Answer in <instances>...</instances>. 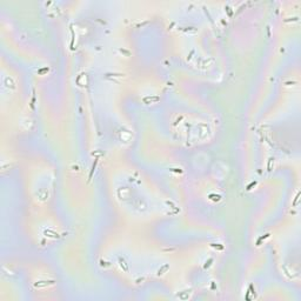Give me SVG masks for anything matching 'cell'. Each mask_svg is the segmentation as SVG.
<instances>
[{"label": "cell", "mask_w": 301, "mask_h": 301, "mask_svg": "<svg viewBox=\"0 0 301 301\" xmlns=\"http://www.w3.org/2000/svg\"><path fill=\"white\" fill-rule=\"evenodd\" d=\"M149 101H151V102H152V101H159V98H158V97H153V98H145V99H144V102H145V103H148Z\"/></svg>", "instance_id": "cell-1"}]
</instances>
